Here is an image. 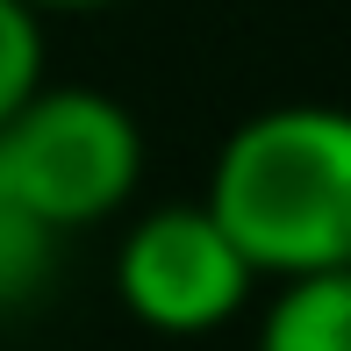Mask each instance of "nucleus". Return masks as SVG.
Segmentation results:
<instances>
[{
	"label": "nucleus",
	"instance_id": "6",
	"mask_svg": "<svg viewBox=\"0 0 351 351\" xmlns=\"http://www.w3.org/2000/svg\"><path fill=\"white\" fill-rule=\"evenodd\" d=\"M43 86V14L29 0H0V122Z\"/></svg>",
	"mask_w": 351,
	"mask_h": 351
},
{
	"label": "nucleus",
	"instance_id": "1",
	"mask_svg": "<svg viewBox=\"0 0 351 351\" xmlns=\"http://www.w3.org/2000/svg\"><path fill=\"white\" fill-rule=\"evenodd\" d=\"M201 201L258 280L351 265V108L294 101L237 122Z\"/></svg>",
	"mask_w": 351,
	"mask_h": 351
},
{
	"label": "nucleus",
	"instance_id": "7",
	"mask_svg": "<svg viewBox=\"0 0 351 351\" xmlns=\"http://www.w3.org/2000/svg\"><path fill=\"white\" fill-rule=\"evenodd\" d=\"M36 14H101V8H115V0H29Z\"/></svg>",
	"mask_w": 351,
	"mask_h": 351
},
{
	"label": "nucleus",
	"instance_id": "3",
	"mask_svg": "<svg viewBox=\"0 0 351 351\" xmlns=\"http://www.w3.org/2000/svg\"><path fill=\"white\" fill-rule=\"evenodd\" d=\"M251 258L208 215V201H165L115 244V301L158 337H215L251 308Z\"/></svg>",
	"mask_w": 351,
	"mask_h": 351
},
{
	"label": "nucleus",
	"instance_id": "4",
	"mask_svg": "<svg viewBox=\"0 0 351 351\" xmlns=\"http://www.w3.org/2000/svg\"><path fill=\"white\" fill-rule=\"evenodd\" d=\"M258 351H351V265L280 280L258 315Z\"/></svg>",
	"mask_w": 351,
	"mask_h": 351
},
{
	"label": "nucleus",
	"instance_id": "2",
	"mask_svg": "<svg viewBox=\"0 0 351 351\" xmlns=\"http://www.w3.org/2000/svg\"><path fill=\"white\" fill-rule=\"evenodd\" d=\"M136 180L143 130L101 86H36L0 122V186L58 237L122 215Z\"/></svg>",
	"mask_w": 351,
	"mask_h": 351
},
{
	"label": "nucleus",
	"instance_id": "5",
	"mask_svg": "<svg viewBox=\"0 0 351 351\" xmlns=\"http://www.w3.org/2000/svg\"><path fill=\"white\" fill-rule=\"evenodd\" d=\"M58 273V230H43L22 201L0 186V315L29 308Z\"/></svg>",
	"mask_w": 351,
	"mask_h": 351
}]
</instances>
